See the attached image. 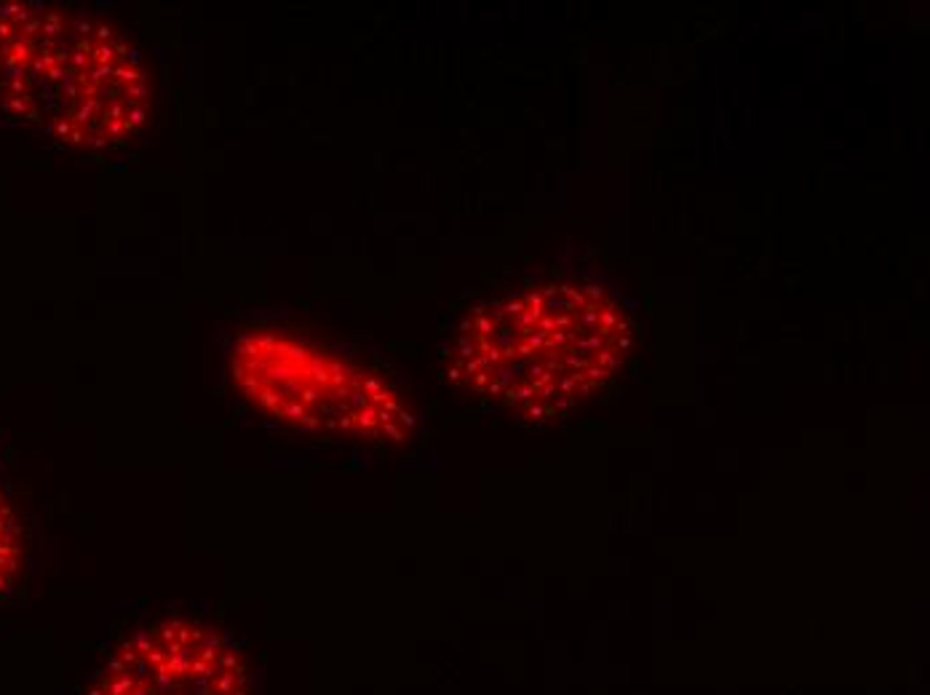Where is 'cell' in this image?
Masks as SVG:
<instances>
[{
	"mask_svg": "<svg viewBox=\"0 0 930 695\" xmlns=\"http://www.w3.org/2000/svg\"><path fill=\"white\" fill-rule=\"evenodd\" d=\"M249 650L214 620L158 612L128 629L86 695H255Z\"/></svg>",
	"mask_w": 930,
	"mask_h": 695,
	"instance_id": "277c9868",
	"label": "cell"
},
{
	"mask_svg": "<svg viewBox=\"0 0 930 695\" xmlns=\"http://www.w3.org/2000/svg\"><path fill=\"white\" fill-rule=\"evenodd\" d=\"M628 345L631 321L599 286L546 284L476 308L449 377L524 420H559L615 377Z\"/></svg>",
	"mask_w": 930,
	"mask_h": 695,
	"instance_id": "6da1fadb",
	"label": "cell"
},
{
	"mask_svg": "<svg viewBox=\"0 0 930 695\" xmlns=\"http://www.w3.org/2000/svg\"><path fill=\"white\" fill-rule=\"evenodd\" d=\"M25 524L0 484V596L8 594L25 564Z\"/></svg>",
	"mask_w": 930,
	"mask_h": 695,
	"instance_id": "5b68a950",
	"label": "cell"
},
{
	"mask_svg": "<svg viewBox=\"0 0 930 695\" xmlns=\"http://www.w3.org/2000/svg\"><path fill=\"white\" fill-rule=\"evenodd\" d=\"M228 377L273 423L316 439L404 444L417 415L385 380L273 327L228 337Z\"/></svg>",
	"mask_w": 930,
	"mask_h": 695,
	"instance_id": "3957f363",
	"label": "cell"
},
{
	"mask_svg": "<svg viewBox=\"0 0 930 695\" xmlns=\"http://www.w3.org/2000/svg\"><path fill=\"white\" fill-rule=\"evenodd\" d=\"M150 115L140 51L113 25L46 3H0V118L75 150H118Z\"/></svg>",
	"mask_w": 930,
	"mask_h": 695,
	"instance_id": "7a4b0ae2",
	"label": "cell"
}]
</instances>
